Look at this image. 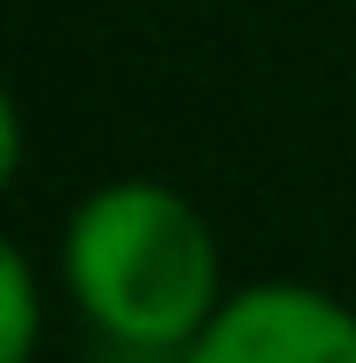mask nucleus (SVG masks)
I'll list each match as a JSON object with an SVG mask.
<instances>
[{
	"label": "nucleus",
	"mask_w": 356,
	"mask_h": 363,
	"mask_svg": "<svg viewBox=\"0 0 356 363\" xmlns=\"http://www.w3.org/2000/svg\"><path fill=\"white\" fill-rule=\"evenodd\" d=\"M63 286L77 315L126 357H189V342L230 301L210 217L147 175L105 182L70 210Z\"/></svg>",
	"instance_id": "f257e3e1"
},
{
	"label": "nucleus",
	"mask_w": 356,
	"mask_h": 363,
	"mask_svg": "<svg viewBox=\"0 0 356 363\" xmlns=\"http://www.w3.org/2000/svg\"><path fill=\"white\" fill-rule=\"evenodd\" d=\"M175 363H356V308L308 279L238 286Z\"/></svg>",
	"instance_id": "f03ea898"
},
{
	"label": "nucleus",
	"mask_w": 356,
	"mask_h": 363,
	"mask_svg": "<svg viewBox=\"0 0 356 363\" xmlns=\"http://www.w3.org/2000/svg\"><path fill=\"white\" fill-rule=\"evenodd\" d=\"M43 342V279L21 245H0V363H35Z\"/></svg>",
	"instance_id": "7ed1b4c3"
},
{
	"label": "nucleus",
	"mask_w": 356,
	"mask_h": 363,
	"mask_svg": "<svg viewBox=\"0 0 356 363\" xmlns=\"http://www.w3.org/2000/svg\"><path fill=\"white\" fill-rule=\"evenodd\" d=\"M126 363H161V357H126Z\"/></svg>",
	"instance_id": "20e7f679"
}]
</instances>
